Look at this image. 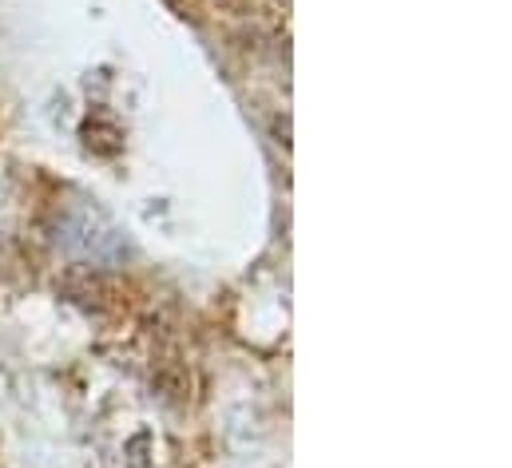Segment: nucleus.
<instances>
[{
	"mask_svg": "<svg viewBox=\"0 0 512 468\" xmlns=\"http://www.w3.org/2000/svg\"><path fill=\"white\" fill-rule=\"evenodd\" d=\"M60 242L72 254L88 258L92 266H112V262H120L128 254L124 238L112 231L104 219H96V215H68L60 223Z\"/></svg>",
	"mask_w": 512,
	"mask_h": 468,
	"instance_id": "f257e3e1",
	"label": "nucleus"
},
{
	"mask_svg": "<svg viewBox=\"0 0 512 468\" xmlns=\"http://www.w3.org/2000/svg\"><path fill=\"white\" fill-rule=\"evenodd\" d=\"M64 294L80 306H92V310H112L120 302V282L104 270V266H76L64 274Z\"/></svg>",
	"mask_w": 512,
	"mask_h": 468,
	"instance_id": "f03ea898",
	"label": "nucleus"
},
{
	"mask_svg": "<svg viewBox=\"0 0 512 468\" xmlns=\"http://www.w3.org/2000/svg\"><path fill=\"white\" fill-rule=\"evenodd\" d=\"M151 389H155L163 401L183 405L187 393H191V377H187V369H183L175 357H167V361L155 365V373H151Z\"/></svg>",
	"mask_w": 512,
	"mask_h": 468,
	"instance_id": "7ed1b4c3",
	"label": "nucleus"
},
{
	"mask_svg": "<svg viewBox=\"0 0 512 468\" xmlns=\"http://www.w3.org/2000/svg\"><path fill=\"white\" fill-rule=\"evenodd\" d=\"M80 135H84V147L96 155H120L124 151V131L112 119H88Z\"/></svg>",
	"mask_w": 512,
	"mask_h": 468,
	"instance_id": "20e7f679",
	"label": "nucleus"
},
{
	"mask_svg": "<svg viewBox=\"0 0 512 468\" xmlns=\"http://www.w3.org/2000/svg\"><path fill=\"white\" fill-rule=\"evenodd\" d=\"M147 449H151V433H135L128 445H124V457H128V468H147Z\"/></svg>",
	"mask_w": 512,
	"mask_h": 468,
	"instance_id": "39448f33",
	"label": "nucleus"
},
{
	"mask_svg": "<svg viewBox=\"0 0 512 468\" xmlns=\"http://www.w3.org/2000/svg\"><path fill=\"white\" fill-rule=\"evenodd\" d=\"M274 135L282 147H290V119H274Z\"/></svg>",
	"mask_w": 512,
	"mask_h": 468,
	"instance_id": "423d86ee",
	"label": "nucleus"
}]
</instances>
